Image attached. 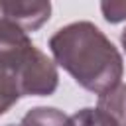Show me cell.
I'll return each instance as SVG.
<instances>
[{
    "mask_svg": "<svg viewBox=\"0 0 126 126\" xmlns=\"http://www.w3.org/2000/svg\"><path fill=\"white\" fill-rule=\"evenodd\" d=\"M49 49L83 89L102 94L116 87L124 73V61L114 43L91 22H73L49 37Z\"/></svg>",
    "mask_w": 126,
    "mask_h": 126,
    "instance_id": "obj_1",
    "label": "cell"
},
{
    "mask_svg": "<svg viewBox=\"0 0 126 126\" xmlns=\"http://www.w3.org/2000/svg\"><path fill=\"white\" fill-rule=\"evenodd\" d=\"M12 79L16 81L20 96H49L59 85L57 65L37 47Z\"/></svg>",
    "mask_w": 126,
    "mask_h": 126,
    "instance_id": "obj_2",
    "label": "cell"
},
{
    "mask_svg": "<svg viewBox=\"0 0 126 126\" xmlns=\"http://www.w3.org/2000/svg\"><path fill=\"white\" fill-rule=\"evenodd\" d=\"M33 51L35 45L28 33L4 14L0 4V69L14 75Z\"/></svg>",
    "mask_w": 126,
    "mask_h": 126,
    "instance_id": "obj_3",
    "label": "cell"
},
{
    "mask_svg": "<svg viewBox=\"0 0 126 126\" xmlns=\"http://www.w3.org/2000/svg\"><path fill=\"white\" fill-rule=\"evenodd\" d=\"M0 4H2L4 14L12 22H16L26 33L39 30L49 20V14H51L49 2H16V0L6 2V0H0Z\"/></svg>",
    "mask_w": 126,
    "mask_h": 126,
    "instance_id": "obj_4",
    "label": "cell"
},
{
    "mask_svg": "<svg viewBox=\"0 0 126 126\" xmlns=\"http://www.w3.org/2000/svg\"><path fill=\"white\" fill-rule=\"evenodd\" d=\"M94 110L106 126H126V85L118 83L110 91L98 94Z\"/></svg>",
    "mask_w": 126,
    "mask_h": 126,
    "instance_id": "obj_5",
    "label": "cell"
},
{
    "mask_svg": "<svg viewBox=\"0 0 126 126\" xmlns=\"http://www.w3.org/2000/svg\"><path fill=\"white\" fill-rule=\"evenodd\" d=\"M20 126H71V118L51 106H35L28 110Z\"/></svg>",
    "mask_w": 126,
    "mask_h": 126,
    "instance_id": "obj_6",
    "label": "cell"
},
{
    "mask_svg": "<svg viewBox=\"0 0 126 126\" xmlns=\"http://www.w3.org/2000/svg\"><path fill=\"white\" fill-rule=\"evenodd\" d=\"M20 98V91L16 87V81L10 73L0 69V116L8 112Z\"/></svg>",
    "mask_w": 126,
    "mask_h": 126,
    "instance_id": "obj_7",
    "label": "cell"
},
{
    "mask_svg": "<svg viewBox=\"0 0 126 126\" xmlns=\"http://www.w3.org/2000/svg\"><path fill=\"white\" fill-rule=\"evenodd\" d=\"M71 118V126H106L94 108H81Z\"/></svg>",
    "mask_w": 126,
    "mask_h": 126,
    "instance_id": "obj_8",
    "label": "cell"
},
{
    "mask_svg": "<svg viewBox=\"0 0 126 126\" xmlns=\"http://www.w3.org/2000/svg\"><path fill=\"white\" fill-rule=\"evenodd\" d=\"M100 10L108 24H118L126 20V2H102Z\"/></svg>",
    "mask_w": 126,
    "mask_h": 126,
    "instance_id": "obj_9",
    "label": "cell"
},
{
    "mask_svg": "<svg viewBox=\"0 0 126 126\" xmlns=\"http://www.w3.org/2000/svg\"><path fill=\"white\" fill-rule=\"evenodd\" d=\"M120 43H122V47H124V51H126V28H124L122 33H120Z\"/></svg>",
    "mask_w": 126,
    "mask_h": 126,
    "instance_id": "obj_10",
    "label": "cell"
}]
</instances>
